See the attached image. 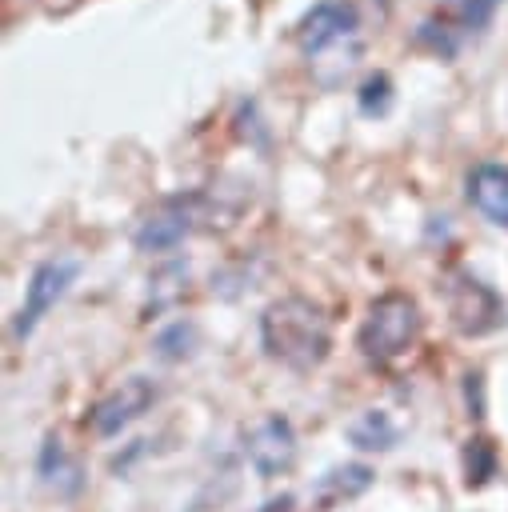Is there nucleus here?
<instances>
[{
    "label": "nucleus",
    "mask_w": 508,
    "mask_h": 512,
    "mask_svg": "<svg viewBox=\"0 0 508 512\" xmlns=\"http://www.w3.org/2000/svg\"><path fill=\"white\" fill-rule=\"evenodd\" d=\"M208 192H176L164 196L132 232V244L140 252H172L188 232L200 228V220H208Z\"/></svg>",
    "instance_id": "7ed1b4c3"
},
{
    "label": "nucleus",
    "mask_w": 508,
    "mask_h": 512,
    "mask_svg": "<svg viewBox=\"0 0 508 512\" xmlns=\"http://www.w3.org/2000/svg\"><path fill=\"white\" fill-rule=\"evenodd\" d=\"M356 24H360V16H356V8H352L348 0H320V4H312V8L300 16V24H296L300 52H304V56H316V52L340 44L344 36H352Z\"/></svg>",
    "instance_id": "6e6552de"
},
{
    "label": "nucleus",
    "mask_w": 508,
    "mask_h": 512,
    "mask_svg": "<svg viewBox=\"0 0 508 512\" xmlns=\"http://www.w3.org/2000/svg\"><path fill=\"white\" fill-rule=\"evenodd\" d=\"M420 328H424L420 304L408 292H384L368 304V312L356 328V348L368 364L392 368L416 348Z\"/></svg>",
    "instance_id": "f03ea898"
},
{
    "label": "nucleus",
    "mask_w": 508,
    "mask_h": 512,
    "mask_svg": "<svg viewBox=\"0 0 508 512\" xmlns=\"http://www.w3.org/2000/svg\"><path fill=\"white\" fill-rule=\"evenodd\" d=\"M416 40L420 44H428L436 56H444V60H452L456 56V36H452V28L448 24H436V20H424L420 24V32H416Z\"/></svg>",
    "instance_id": "2eb2a0df"
},
{
    "label": "nucleus",
    "mask_w": 508,
    "mask_h": 512,
    "mask_svg": "<svg viewBox=\"0 0 508 512\" xmlns=\"http://www.w3.org/2000/svg\"><path fill=\"white\" fill-rule=\"evenodd\" d=\"M500 4H504V0H464V4H460V24H464L468 32H480V28L492 24V16H496Z\"/></svg>",
    "instance_id": "dca6fc26"
},
{
    "label": "nucleus",
    "mask_w": 508,
    "mask_h": 512,
    "mask_svg": "<svg viewBox=\"0 0 508 512\" xmlns=\"http://www.w3.org/2000/svg\"><path fill=\"white\" fill-rule=\"evenodd\" d=\"M348 440H352L356 448H364V452H384V448L396 444V424L388 420V412L368 408V412H360V416L348 424Z\"/></svg>",
    "instance_id": "9b49d317"
},
{
    "label": "nucleus",
    "mask_w": 508,
    "mask_h": 512,
    "mask_svg": "<svg viewBox=\"0 0 508 512\" xmlns=\"http://www.w3.org/2000/svg\"><path fill=\"white\" fill-rule=\"evenodd\" d=\"M152 404H156V384H152L148 376H128V380H120L116 388H108V392L92 404L88 424H92L96 436L112 440V436H120L128 424H136Z\"/></svg>",
    "instance_id": "0eeeda50"
},
{
    "label": "nucleus",
    "mask_w": 508,
    "mask_h": 512,
    "mask_svg": "<svg viewBox=\"0 0 508 512\" xmlns=\"http://www.w3.org/2000/svg\"><path fill=\"white\" fill-rule=\"evenodd\" d=\"M444 304H448V320L456 332L464 336H484L492 328H500L504 320V300L492 284H484L480 276L456 268L444 284Z\"/></svg>",
    "instance_id": "39448f33"
},
{
    "label": "nucleus",
    "mask_w": 508,
    "mask_h": 512,
    "mask_svg": "<svg viewBox=\"0 0 508 512\" xmlns=\"http://www.w3.org/2000/svg\"><path fill=\"white\" fill-rule=\"evenodd\" d=\"M464 472H468V484H484L496 472V452H492L488 440H468V448H464Z\"/></svg>",
    "instance_id": "4468645a"
},
{
    "label": "nucleus",
    "mask_w": 508,
    "mask_h": 512,
    "mask_svg": "<svg viewBox=\"0 0 508 512\" xmlns=\"http://www.w3.org/2000/svg\"><path fill=\"white\" fill-rule=\"evenodd\" d=\"M184 280H188V264H180V260H172V264H164L160 272H156V284H152V312H160V308H168V304H176L180 296H184Z\"/></svg>",
    "instance_id": "f8f14e48"
},
{
    "label": "nucleus",
    "mask_w": 508,
    "mask_h": 512,
    "mask_svg": "<svg viewBox=\"0 0 508 512\" xmlns=\"http://www.w3.org/2000/svg\"><path fill=\"white\" fill-rule=\"evenodd\" d=\"M368 484H372V468H368V464H344V468L324 472V476L316 480L312 496H316L320 512H328V508H336V504L356 500L360 492H368Z\"/></svg>",
    "instance_id": "9d476101"
},
{
    "label": "nucleus",
    "mask_w": 508,
    "mask_h": 512,
    "mask_svg": "<svg viewBox=\"0 0 508 512\" xmlns=\"http://www.w3.org/2000/svg\"><path fill=\"white\" fill-rule=\"evenodd\" d=\"M468 204L496 228H508V164H476L468 172Z\"/></svg>",
    "instance_id": "1a4fd4ad"
},
{
    "label": "nucleus",
    "mask_w": 508,
    "mask_h": 512,
    "mask_svg": "<svg viewBox=\"0 0 508 512\" xmlns=\"http://www.w3.org/2000/svg\"><path fill=\"white\" fill-rule=\"evenodd\" d=\"M260 348L292 372H312L332 352V320L308 296H280L260 312Z\"/></svg>",
    "instance_id": "f257e3e1"
},
{
    "label": "nucleus",
    "mask_w": 508,
    "mask_h": 512,
    "mask_svg": "<svg viewBox=\"0 0 508 512\" xmlns=\"http://www.w3.org/2000/svg\"><path fill=\"white\" fill-rule=\"evenodd\" d=\"M76 276H80V260H72V256H52V260L36 264L24 284V300L12 316V336L28 340L36 332V324L56 308V300H64V292L76 284Z\"/></svg>",
    "instance_id": "20e7f679"
},
{
    "label": "nucleus",
    "mask_w": 508,
    "mask_h": 512,
    "mask_svg": "<svg viewBox=\"0 0 508 512\" xmlns=\"http://www.w3.org/2000/svg\"><path fill=\"white\" fill-rule=\"evenodd\" d=\"M244 452H248V464L264 480L284 476L296 464V428H292V420L280 416V412H264L244 432Z\"/></svg>",
    "instance_id": "423d86ee"
},
{
    "label": "nucleus",
    "mask_w": 508,
    "mask_h": 512,
    "mask_svg": "<svg viewBox=\"0 0 508 512\" xmlns=\"http://www.w3.org/2000/svg\"><path fill=\"white\" fill-rule=\"evenodd\" d=\"M356 104H360L364 116H384L392 108V80H388V72L364 76V84L356 88Z\"/></svg>",
    "instance_id": "ddd939ff"
}]
</instances>
